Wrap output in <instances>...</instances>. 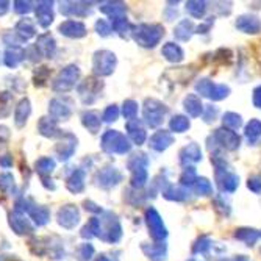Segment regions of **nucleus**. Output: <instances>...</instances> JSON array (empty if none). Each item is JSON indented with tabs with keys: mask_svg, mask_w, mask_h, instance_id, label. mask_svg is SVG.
<instances>
[{
	"mask_svg": "<svg viewBox=\"0 0 261 261\" xmlns=\"http://www.w3.org/2000/svg\"><path fill=\"white\" fill-rule=\"evenodd\" d=\"M102 147L107 150V152H119V153H124L130 149V144L127 142V139L119 135L117 132H108L103 135V139H102Z\"/></svg>",
	"mask_w": 261,
	"mask_h": 261,
	"instance_id": "1",
	"label": "nucleus"
},
{
	"mask_svg": "<svg viewBox=\"0 0 261 261\" xmlns=\"http://www.w3.org/2000/svg\"><path fill=\"white\" fill-rule=\"evenodd\" d=\"M114 55L111 52H97L94 57V72L99 75H108L114 67Z\"/></svg>",
	"mask_w": 261,
	"mask_h": 261,
	"instance_id": "2",
	"label": "nucleus"
},
{
	"mask_svg": "<svg viewBox=\"0 0 261 261\" xmlns=\"http://www.w3.org/2000/svg\"><path fill=\"white\" fill-rule=\"evenodd\" d=\"M79 74L80 72H79V69L75 66L66 67L60 74V77L57 79V82L54 85V89L55 91H67V89H70L75 85V82L79 79Z\"/></svg>",
	"mask_w": 261,
	"mask_h": 261,
	"instance_id": "3",
	"label": "nucleus"
},
{
	"mask_svg": "<svg viewBox=\"0 0 261 261\" xmlns=\"http://www.w3.org/2000/svg\"><path fill=\"white\" fill-rule=\"evenodd\" d=\"M161 36V29L160 27H149V25H142L136 30L135 38L139 41L142 45H155Z\"/></svg>",
	"mask_w": 261,
	"mask_h": 261,
	"instance_id": "4",
	"label": "nucleus"
},
{
	"mask_svg": "<svg viewBox=\"0 0 261 261\" xmlns=\"http://www.w3.org/2000/svg\"><path fill=\"white\" fill-rule=\"evenodd\" d=\"M58 219L60 224L66 228H72L77 222H79V211L75 206H64L63 210H60L58 213Z\"/></svg>",
	"mask_w": 261,
	"mask_h": 261,
	"instance_id": "5",
	"label": "nucleus"
},
{
	"mask_svg": "<svg viewBox=\"0 0 261 261\" xmlns=\"http://www.w3.org/2000/svg\"><path fill=\"white\" fill-rule=\"evenodd\" d=\"M60 32L66 36H70V38H82L85 36L86 33V29L82 22H77V20H66L64 23H61L60 27Z\"/></svg>",
	"mask_w": 261,
	"mask_h": 261,
	"instance_id": "6",
	"label": "nucleus"
},
{
	"mask_svg": "<svg viewBox=\"0 0 261 261\" xmlns=\"http://www.w3.org/2000/svg\"><path fill=\"white\" fill-rule=\"evenodd\" d=\"M36 14H38V22L41 23L42 27H47L54 20L52 4L50 2H41L38 10H36Z\"/></svg>",
	"mask_w": 261,
	"mask_h": 261,
	"instance_id": "7",
	"label": "nucleus"
},
{
	"mask_svg": "<svg viewBox=\"0 0 261 261\" xmlns=\"http://www.w3.org/2000/svg\"><path fill=\"white\" fill-rule=\"evenodd\" d=\"M147 218H149L147 221H149V225H150V228L153 231V236H155V238H163L166 233H164V227L161 225V221H160L158 215L153 210H150L147 213Z\"/></svg>",
	"mask_w": 261,
	"mask_h": 261,
	"instance_id": "8",
	"label": "nucleus"
},
{
	"mask_svg": "<svg viewBox=\"0 0 261 261\" xmlns=\"http://www.w3.org/2000/svg\"><path fill=\"white\" fill-rule=\"evenodd\" d=\"M29 114H30V103H29V100H22V102L17 105L16 113H14L16 124H17V125H23V122L27 121Z\"/></svg>",
	"mask_w": 261,
	"mask_h": 261,
	"instance_id": "9",
	"label": "nucleus"
},
{
	"mask_svg": "<svg viewBox=\"0 0 261 261\" xmlns=\"http://www.w3.org/2000/svg\"><path fill=\"white\" fill-rule=\"evenodd\" d=\"M11 225L17 233H30L32 231V227L29 225V221L23 216H20L19 213H16V215L11 216Z\"/></svg>",
	"mask_w": 261,
	"mask_h": 261,
	"instance_id": "10",
	"label": "nucleus"
},
{
	"mask_svg": "<svg viewBox=\"0 0 261 261\" xmlns=\"http://www.w3.org/2000/svg\"><path fill=\"white\" fill-rule=\"evenodd\" d=\"M171 136L168 135V133H163V132H160V133H156L152 139H150V146L153 147V149H156V150H163V149H166L169 144H171Z\"/></svg>",
	"mask_w": 261,
	"mask_h": 261,
	"instance_id": "11",
	"label": "nucleus"
},
{
	"mask_svg": "<svg viewBox=\"0 0 261 261\" xmlns=\"http://www.w3.org/2000/svg\"><path fill=\"white\" fill-rule=\"evenodd\" d=\"M16 32H17V35H20L23 39H29L30 36L35 35V27H33V23H32L29 19H22V20L17 23Z\"/></svg>",
	"mask_w": 261,
	"mask_h": 261,
	"instance_id": "12",
	"label": "nucleus"
},
{
	"mask_svg": "<svg viewBox=\"0 0 261 261\" xmlns=\"http://www.w3.org/2000/svg\"><path fill=\"white\" fill-rule=\"evenodd\" d=\"M29 213H30V216L35 219V222L38 225H42V224H45L47 221H49V211H47L45 208H42V206L29 208Z\"/></svg>",
	"mask_w": 261,
	"mask_h": 261,
	"instance_id": "13",
	"label": "nucleus"
},
{
	"mask_svg": "<svg viewBox=\"0 0 261 261\" xmlns=\"http://www.w3.org/2000/svg\"><path fill=\"white\" fill-rule=\"evenodd\" d=\"M50 113L54 117H57V119H61V117H67L70 114V110L61 100H54L50 103Z\"/></svg>",
	"mask_w": 261,
	"mask_h": 261,
	"instance_id": "14",
	"label": "nucleus"
},
{
	"mask_svg": "<svg viewBox=\"0 0 261 261\" xmlns=\"http://www.w3.org/2000/svg\"><path fill=\"white\" fill-rule=\"evenodd\" d=\"M83 172L82 171H77L72 177L67 180V188L70 189L72 193H80L83 189Z\"/></svg>",
	"mask_w": 261,
	"mask_h": 261,
	"instance_id": "15",
	"label": "nucleus"
},
{
	"mask_svg": "<svg viewBox=\"0 0 261 261\" xmlns=\"http://www.w3.org/2000/svg\"><path fill=\"white\" fill-rule=\"evenodd\" d=\"M83 124L85 127H88L91 132H97L99 127H100V119L96 113H86L83 116Z\"/></svg>",
	"mask_w": 261,
	"mask_h": 261,
	"instance_id": "16",
	"label": "nucleus"
},
{
	"mask_svg": "<svg viewBox=\"0 0 261 261\" xmlns=\"http://www.w3.org/2000/svg\"><path fill=\"white\" fill-rule=\"evenodd\" d=\"M114 175L117 177V175H121L119 172H116L114 169H107V171H103L102 174H99V183H102L103 186H110V185H116L117 183V180H121V178H114Z\"/></svg>",
	"mask_w": 261,
	"mask_h": 261,
	"instance_id": "17",
	"label": "nucleus"
},
{
	"mask_svg": "<svg viewBox=\"0 0 261 261\" xmlns=\"http://www.w3.org/2000/svg\"><path fill=\"white\" fill-rule=\"evenodd\" d=\"M54 168H55V163H54V160H50V158H41V160L36 163V169H38V172H41V174H50V172L54 171Z\"/></svg>",
	"mask_w": 261,
	"mask_h": 261,
	"instance_id": "18",
	"label": "nucleus"
},
{
	"mask_svg": "<svg viewBox=\"0 0 261 261\" xmlns=\"http://www.w3.org/2000/svg\"><path fill=\"white\" fill-rule=\"evenodd\" d=\"M39 130H41V133H42L44 136H54L55 132H57V125H55L54 121H50V119H47V117H44V119L41 121V124H39Z\"/></svg>",
	"mask_w": 261,
	"mask_h": 261,
	"instance_id": "19",
	"label": "nucleus"
},
{
	"mask_svg": "<svg viewBox=\"0 0 261 261\" xmlns=\"http://www.w3.org/2000/svg\"><path fill=\"white\" fill-rule=\"evenodd\" d=\"M61 13H64L66 16H83L86 14L85 11H82V7L79 4H64V7H61Z\"/></svg>",
	"mask_w": 261,
	"mask_h": 261,
	"instance_id": "20",
	"label": "nucleus"
},
{
	"mask_svg": "<svg viewBox=\"0 0 261 261\" xmlns=\"http://www.w3.org/2000/svg\"><path fill=\"white\" fill-rule=\"evenodd\" d=\"M128 132H130V136L133 138V141L138 142V144H141V142L146 139V133H144V130H142L139 125L135 127V124H130L128 125Z\"/></svg>",
	"mask_w": 261,
	"mask_h": 261,
	"instance_id": "21",
	"label": "nucleus"
},
{
	"mask_svg": "<svg viewBox=\"0 0 261 261\" xmlns=\"http://www.w3.org/2000/svg\"><path fill=\"white\" fill-rule=\"evenodd\" d=\"M163 52H164V55H166V57H168V60H172V61H175V60H180V58H181V50L178 49L177 45H174V44L166 45L164 49H163Z\"/></svg>",
	"mask_w": 261,
	"mask_h": 261,
	"instance_id": "22",
	"label": "nucleus"
},
{
	"mask_svg": "<svg viewBox=\"0 0 261 261\" xmlns=\"http://www.w3.org/2000/svg\"><path fill=\"white\" fill-rule=\"evenodd\" d=\"M188 125H189V124H188V121L185 119V117H174V121H172V124H171V127H172L175 132H183Z\"/></svg>",
	"mask_w": 261,
	"mask_h": 261,
	"instance_id": "23",
	"label": "nucleus"
},
{
	"mask_svg": "<svg viewBox=\"0 0 261 261\" xmlns=\"http://www.w3.org/2000/svg\"><path fill=\"white\" fill-rule=\"evenodd\" d=\"M20 58H22V57H20V54H19L17 50H10V52L7 54V58H5V60H7V64H8V66H13V67H14V66L20 61Z\"/></svg>",
	"mask_w": 261,
	"mask_h": 261,
	"instance_id": "24",
	"label": "nucleus"
},
{
	"mask_svg": "<svg viewBox=\"0 0 261 261\" xmlns=\"http://www.w3.org/2000/svg\"><path fill=\"white\" fill-rule=\"evenodd\" d=\"M117 114H119V111H117V108H116V107H108V108L105 110V113H103V119H105L107 122L116 121Z\"/></svg>",
	"mask_w": 261,
	"mask_h": 261,
	"instance_id": "25",
	"label": "nucleus"
},
{
	"mask_svg": "<svg viewBox=\"0 0 261 261\" xmlns=\"http://www.w3.org/2000/svg\"><path fill=\"white\" fill-rule=\"evenodd\" d=\"M136 110H138V107H136V103L135 102H125V105H124V116L125 117H133L135 116V113H136Z\"/></svg>",
	"mask_w": 261,
	"mask_h": 261,
	"instance_id": "26",
	"label": "nucleus"
},
{
	"mask_svg": "<svg viewBox=\"0 0 261 261\" xmlns=\"http://www.w3.org/2000/svg\"><path fill=\"white\" fill-rule=\"evenodd\" d=\"M96 29H97V32H99L100 35H103V36H107V35L111 32V27L108 25V23H107L105 20H99V22H97V25H96Z\"/></svg>",
	"mask_w": 261,
	"mask_h": 261,
	"instance_id": "27",
	"label": "nucleus"
},
{
	"mask_svg": "<svg viewBox=\"0 0 261 261\" xmlns=\"http://www.w3.org/2000/svg\"><path fill=\"white\" fill-rule=\"evenodd\" d=\"M16 7H14V10L17 11V13H27V11H30V2H16L14 4Z\"/></svg>",
	"mask_w": 261,
	"mask_h": 261,
	"instance_id": "28",
	"label": "nucleus"
},
{
	"mask_svg": "<svg viewBox=\"0 0 261 261\" xmlns=\"http://www.w3.org/2000/svg\"><path fill=\"white\" fill-rule=\"evenodd\" d=\"M82 250H83V258H85V259H89V258H91V255H92V252H94V249H92L89 244L83 246V249H82Z\"/></svg>",
	"mask_w": 261,
	"mask_h": 261,
	"instance_id": "29",
	"label": "nucleus"
},
{
	"mask_svg": "<svg viewBox=\"0 0 261 261\" xmlns=\"http://www.w3.org/2000/svg\"><path fill=\"white\" fill-rule=\"evenodd\" d=\"M97 261H108V259H107V258H105V256H100V258H99V259H97Z\"/></svg>",
	"mask_w": 261,
	"mask_h": 261,
	"instance_id": "30",
	"label": "nucleus"
}]
</instances>
